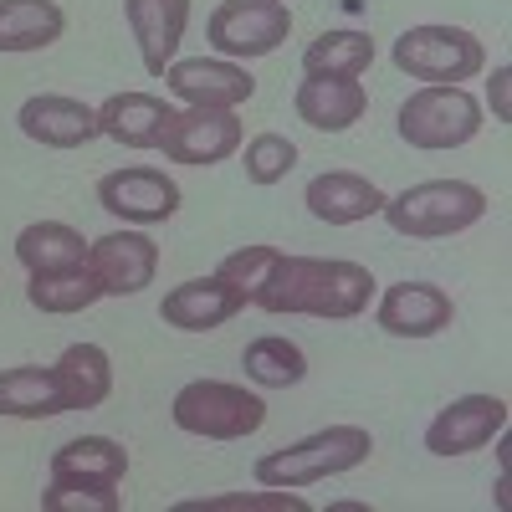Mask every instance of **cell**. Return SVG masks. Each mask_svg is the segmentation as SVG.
<instances>
[{
	"mask_svg": "<svg viewBox=\"0 0 512 512\" xmlns=\"http://www.w3.org/2000/svg\"><path fill=\"white\" fill-rule=\"evenodd\" d=\"M123 21L139 41V62L149 77H164L175 62L185 26H190V0H123Z\"/></svg>",
	"mask_w": 512,
	"mask_h": 512,
	"instance_id": "2e32d148",
	"label": "cell"
},
{
	"mask_svg": "<svg viewBox=\"0 0 512 512\" xmlns=\"http://www.w3.org/2000/svg\"><path fill=\"white\" fill-rule=\"evenodd\" d=\"M395 67L415 82H472L482 67H487V52H482V41L477 31H466V26H441V21H425V26H410L395 36V47H390Z\"/></svg>",
	"mask_w": 512,
	"mask_h": 512,
	"instance_id": "8992f818",
	"label": "cell"
},
{
	"mask_svg": "<svg viewBox=\"0 0 512 512\" xmlns=\"http://www.w3.org/2000/svg\"><path fill=\"white\" fill-rule=\"evenodd\" d=\"M67 11L57 0H0V52H47L52 41H62Z\"/></svg>",
	"mask_w": 512,
	"mask_h": 512,
	"instance_id": "7402d4cb",
	"label": "cell"
},
{
	"mask_svg": "<svg viewBox=\"0 0 512 512\" xmlns=\"http://www.w3.org/2000/svg\"><path fill=\"white\" fill-rule=\"evenodd\" d=\"M272 262H277V246H241V251H231L226 262L216 267V277H226L231 287H241V292H246V303H251L256 287L267 282Z\"/></svg>",
	"mask_w": 512,
	"mask_h": 512,
	"instance_id": "4dcf8cb0",
	"label": "cell"
},
{
	"mask_svg": "<svg viewBox=\"0 0 512 512\" xmlns=\"http://www.w3.org/2000/svg\"><path fill=\"white\" fill-rule=\"evenodd\" d=\"M205 36L221 57L256 62V57H272L292 36V11L287 0H221L205 21Z\"/></svg>",
	"mask_w": 512,
	"mask_h": 512,
	"instance_id": "52a82bcc",
	"label": "cell"
},
{
	"mask_svg": "<svg viewBox=\"0 0 512 512\" xmlns=\"http://www.w3.org/2000/svg\"><path fill=\"white\" fill-rule=\"evenodd\" d=\"M16 123H21V134L31 144H41V149H82V144L103 139L98 108H88L82 98H67V93H36V98H26Z\"/></svg>",
	"mask_w": 512,
	"mask_h": 512,
	"instance_id": "9a60e30c",
	"label": "cell"
},
{
	"mask_svg": "<svg viewBox=\"0 0 512 512\" xmlns=\"http://www.w3.org/2000/svg\"><path fill=\"white\" fill-rule=\"evenodd\" d=\"M374 456V436L364 425H323V431L277 446L256 461V482L262 487H313L328 477H344Z\"/></svg>",
	"mask_w": 512,
	"mask_h": 512,
	"instance_id": "3957f363",
	"label": "cell"
},
{
	"mask_svg": "<svg viewBox=\"0 0 512 512\" xmlns=\"http://www.w3.org/2000/svg\"><path fill=\"white\" fill-rule=\"evenodd\" d=\"M52 477H77V482H123L128 477V451L113 436H72L67 446L52 451Z\"/></svg>",
	"mask_w": 512,
	"mask_h": 512,
	"instance_id": "d4e9b609",
	"label": "cell"
},
{
	"mask_svg": "<svg viewBox=\"0 0 512 512\" xmlns=\"http://www.w3.org/2000/svg\"><path fill=\"white\" fill-rule=\"evenodd\" d=\"M62 390H67V410H98L113 395V359L98 344H67L57 359Z\"/></svg>",
	"mask_w": 512,
	"mask_h": 512,
	"instance_id": "cb8c5ba5",
	"label": "cell"
},
{
	"mask_svg": "<svg viewBox=\"0 0 512 512\" xmlns=\"http://www.w3.org/2000/svg\"><path fill=\"white\" fill-rule=\"evenodd\" d=\"M246 308H251L246 292L210 272V277H190L180 287H169L164 303H159V318L169 328H180V333H216Z\"/></svg>",
	"mask_w": 512,
	"mask_h": 512,
	"instance_id": "5bb4252c",
	"label": "cell"
},
{
	"mask_svg": "<svg viewBox=\"0 0 512 512\" xmlns=\"http://www.w3.org/2000/svg\"><path fill=\"white\" fill-rule=\"evenodd\" d=\"M164 88L185 108H241L256 93V77L231 57H175L164 67Z\"/></svg>",
	"mask_w": 512,
	"mask_h": 512,
	"instance_id": "8fae6325",
	"label": "cell"
},
{
	"mask_svg": "<svg viewBox=\"0 0 512 512\" xmlns=\"http://www.w3.org/2000/svg\"><path fill=\"white\" fill-rule=\"evenodd\" d=\"M169 108L164 98L154 93H113L103 108H98V128L103 139L123 144V149H159V134L169 123Z\"/></svg>",
	"mask_w": 512,
	"mask_h": 512,
	"instance_id": "ffe728a7",
	"label": "cell"
},
{
	"mask_svg": "<svg viewBox=\"0 0 512 512\" xmlns=\"http://www.w3.org/2000/svg\"><path fill=\"white\" fill-rule=\"evenodd\" d=\"M292 108L308 128H318V134H344V128H354L369 113V93H364L359 77H308L303 88H297Z\"/></svg>",
	"mask_w": 512,
	"mask_h": 512,
	"instance_id": "ac0fdd59",
	"label": "cell"
},
{
	"mask_svg": "<svg viewBox=\"0 0 512 512\" xmlns=\"http://www.w3.org/2000/svg\"><path fill=\"white\" fill-rule=\"evenodd\" d=\"M308 512V497L303 487H267V492H221V497H195V502H180L175 512Z\"/></svg>",
	"mask_w": 512,
	"mask_h": 512,
	"instance_id": "f1b7e54d",
	"label": "cell"
},
{
	"mask_svg": "<svg viewBox=\"0 0 512 512\" xmlns=\"http://www.w3.org/2000/svg\"><path fill=\"white\" fill-rule=\"evenodd\" d=\"M400 139L410 149H425V154H441V149H461L482 134V103L456 88V82H431L400 103Z\"/></svg>",
	"mask_w": 512,
	"mask_h": 512,
	"instance_id": "5b68a950",
	"label": "cell"
},
{
	"mask_svg": "<svg viewBox=\"0 0 512 512\" xmlns=\"http://www.w3.org/2000/svg\"><path fill=\"white\" fill-rule=\"evenodd\" d=\"M180 200H185L180 185L149 164H128V169H113V175L98 180V205L108 216H118L123 226H164L180 210Z\"/></svg>",
	"mask_w": 512,
	"mask_h": 512,
	"instance_id": "9c48e42d",
	"label": "cell"
},
{
	"mask_svg": "<svg viewBox=\"0 0 512 512\" xmlns=\"http://www.w3.org/2000/svg\"><path fill=\"white\" fill-rule=\"evenodd\" d=\"M292 164H297V144H292L287 134H256V139H246L241 169H246L251 185H277V180H287Z\"/></svg>",
	"mask_w": 512,
	"mask_h": 512,
	"instance_id": "f546056e",
	"label": "cell"
},
{
	"mask_svg": "<svg viewBox=\"0 0 512 512\" xmlns=\"http://www.w3.org/2000/svg\"><path fill=\"white\" fill-rule=\"evenodd\" d=\"M169 420L200 441H241L256 436L267 420V400L231 379H190L169 405Z\"/></svg>",
	"mask_w": 512,
	"mask_h": 512,
	"instance_id": "277c9868",
	"label": "cell"
},
{
	"mask_svg": "<svg viewBox=\"0 0 512 512\" xmlns=\"http://www.w3.org/2000/svg\"><path fill=\"white\" fill-rule=\"evenodd\" d=\"M241 369L251 384L262 390H292V384L308 379V354L292 344L282 333H267V338H251L246 354H241Z\"/></svg>",
	"mask_w": 512,
	"mask_h": 512,
	"instance_id": "4316f807",
	"label": "cell"
},
{
	"mask_svg": "<svg viewBox=\"0 0 512 512\" xmlns=\"http://www.w3.org/2000/svg\"><path fill=\"white\" fill-rule=\"evenodd\" d=\"M374 272L344 256H287L277 251V262L267 272V282L256 287L251 308L277 313V318H328L344 323L359 318L374 297Z\"/></svg>",
	"mask_w": 512,
	"mask_h": 512,
	"instance_id": "6da1fadb",
	"label": "cell"
},
{
	"mask_svg": "<svg viewBox=\"0 0 512 512\" xmlns=\"http://www.w3.org/2000/svg\"><path fill=\"white\" fill-rule=\"evenodd\" d=\"M0 415L11 420H52L67 415V390H62V374L57 364H16V369H0Z\"/></svg>",
	"mask_w": 512,
	"mask_h": 512,
	"instance_id": "d6986e66",
	"label": "cell"
},
{
	"mask_svg": "<svg viewBox=\"0 0 512 512\" xmlns=\"http://www.w3.org/2000/svg\"><path fill=\"white\" fill-rule=\"evenodd\" d=\"M88 267H93L103 297H134V292L154 287V277H159V246L144 226H123V231L88 241Z\"/></svg>",
	"mask_w": 512,
	"mask_h": 512,
	"instance_id": "30bf717a",
	"label": "cell"
},
{
	"mask_svg": "<svg viewBox=\"0 0 512 512\" xmlns=\"http://www.w3.org/2000/svg\"><path fill=\"white\" fill-rule=\"evenodd\" d=\"M507 431V400L502 395H461L425 425V451L431 456H472Z\"/></svg>",
	"mask_w": 512,
	"mask_h": 512,
	"instance_id": "7c38bea8",
	"label": "cell"
},
{
	"mask_svg": "<svg viewBox=\"0 0 512 512\" xmlns=\"http://www.w3.org/2000/svg\"><path fill=\"white\" fill-rule=\"evenodd\" d=\"M487 190L472 180H420L400 195H384L379 216L390 221V231L415 236V241H441V236H461L487 216Z\"/></svg>",
	"mask_w": 512,
	"mask_h": 512,
	"instance_id": "7a4b0ae2",
	"label": "cell"
},
{
	"mask_svg": "<svg viewBox=\"0 0 512 512\" xmlns=\"http://www.w3.org/2000/svg\"><path fill=\"white\" fill-rule=\"evenodd\" d=\"M123 492L113 482H77V477H52L41 492V512H118Z\"/></svg>",
	"mask_w": 512,
	"mask_h": 512,
	"instance_id": "83f0119b",
	"label": "cell"
},
{
	"mask_svg": "<svg viewBox=\"0 0 512 512\" xmlns=\"http://www.w3.org/2000/svg\"><path fill=\"white\" fill-rule=\"evenodd\" d=\"M369 67H374V41L369 31L354 26L323 31L303 47V77H364Z\"/></svg>",
	"mask_w": 512,
	"mask_h": 512,
	"instance_id": "603a6c76",
	"label": "cell"
},
{
	"mask_svg": "<svg viewBox=\"0 0 512 512\" xmlns=\"http://www.w3.org/2000/svg\"><path fill=\"white\" fill-rule=\"evenodd\" d=\"M26 303L36 313L72 318V313H88L93 303H103V287H98L93 267H72V272H52V277H26Z\"/></svg>",
	"mask_w": 512,
	"mask_h": 512,
	"instance_id": "484cf974",
	"label": "cell"
},
{
	"mask_svg": "<svg viewBox=\"0 0 512 512\" xmlns=\"http://www.w3.org/2000/svg\"><path fill=\"white\" fill-rule=\"evenodd\" d=\"M487 98H492V118H497V123H507V118H512V103H507V98H512V67H507V62L492 72Z\"/></svg>",
	"mask_w": 512,
	"mask_h": 512,
	"instance_id": "1f68e13d",
	"label": "cell"
},
{
	"mask_svg": "<svg viewBox=\"0 0 512 512\" xmlns=\"http://www.w3.org/2000/svg\"><path fill=\"white\" fill-rule=\"evenodd\" d=\"M303 205L323 226H359V221H369V216L384 210V190L374 180L354 175V169H323V175L308 180Z\"/></svg>",
	"mask_w": 512,
	"mask_h": 512,
	"instance_id": "e0dca14e",
	"label": "cell"
},
{
	"mask_svg": "<svg viewBox=\"0 0 512 512\" xmlns=\"http://www.w3.org/2000/svg\"><path fill=\"white\" fill-rule=\"evenodd\" d=\"M246 139V128L236 118V108H175L159 134V149L169 164H195V169H210V164H226Z\"/></svg>",
	"mask_w": 512,
	"mask_h": 512,
	"instance_id": "ba28073f",
	"label": "cell"
},
{
	"mask_svg": "<svg viewBox=\"0 0 512 512\" xmlns=\"http://www.w3.org/2000/svg\"><path fill=\"white\" fill-rule=\"evenodd\" d=\"M374 323L390 338H436L456 323V303H451L446 287L405 277L395 287H384L379 308H374Z\"/></svg>",
	"mask_w": 512,
	"mask_h": 512,
	"instance_id": "4fadbf2b",
	"label": "cell"
},
{
	"mask_svg": "<svg viewBox=\"0 0 512 512\" xmlns=\"http://www.w3.org/2000/svg\"><path fill=\"white\" fill-rule=\"evenodd\" d=\"M16 262L26 267V277L72 272V267H88V241H82V231H72L67 221H31L16 236Z\"/></svg>",
	"mask_w": 512,
	"mask_h": 512,
	"instance_id": "44dd1931",
	"label": "cell"
}]
</instances>
